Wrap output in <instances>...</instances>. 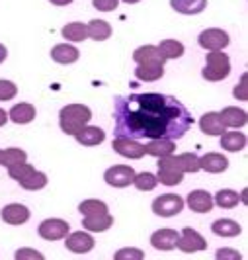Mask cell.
Instances as JSON below:
<instances>
[{"instance_id": "cell-9", "label": "cell", "mask_w": 248, "mask_h": 260, "mask_svg": "<svg viewBox=\"0 0 248 260\" xmlns=\"http://www.w3.org/2000/svg\"><path fill=\"white\" fill-rule=\"evenodd\" d=\"M38 233L45 241H59V239H65L66 235L70 233V225L63 219H45V221L40 223Z\"/></svg>"}, {"instance_id": "cell-6", "label": "cell", "mask_w": 248, "mask_h": 260, "mask_svg": "<svg viewBox=\"0 0 248 260\" xmlns=\"http://www.w3.org/2000/svg\"><path fill=\"white\" fill-rule=\"evenodd\" d=\"M197 41H199V45H201L203 49H207V51H223V49L231 43L229 34L219 29V27L203 29V31L199 34V39H197Z\"/></svg>"}, {"instance_id": "cell-7", "label": "cell", "mask_w": 248, "mask_h": 260, "mask_svg": "<svg viewBox=\"0 0 248 260\" xmlns=\"http://www.w3.org/2000/svg\"><path fill=\"white\" fill-rule=\"evenodd\" d=\"M176 247L180 248L182 252H199V250H205L207 248V241L197 233L196 229L192 227H184L182 233L178 235V241H176Z\"/></svg>"}, {"instance_id": "cell-19", "label": "cell", "mask_w": 248, "mask_h": 260, "mask_svg": "<svg viewBox=\"0 0 248 260\" xmlns=\"http://www.w3.org/2000/svg\"><path fill=\"white\" fill-rule=\"evenodd\" d=\"M114 225V217L105 211V213H94V215H84L82 219V227L88 229L92 233H102L108 231Z\"/></svg>"}, {"instance_id": "cell-33", "label": "cell", "mask_w": 248, "mask_h": 260, "mask_svg": "<svg viewBox=\"0 0 248 260\" xmlns=\"http://www.w3.org/2000/svg\"><path fill=\"white\" fill-rule=\"evenodd\" d=\"M20 186H22L24 190H27V192L41 190V188L47 186V174H45V172H40V170H33L24 182H20Z\"/></svg>"}, {"instance_id": "cell-23", "label": "cell", "mask_w": 248, "mask_h": 260, "mask_svg": "<svg viewBox=\"0 0 248 260\" xmlns=\"http://www.w3.org/2000/svg\"><path fill=\"white\" fill-rule=\"evenodd\" d=\"M75 139L84 147H94V145H100L105 139V133L100 127H94V125H84L80 131L75 133Z\"/></svg>"}, {"instance_id": "cell-17", "label": "cell", "mask_w": 248, "mask_h": 260, "mask_svg": "<svg viewBox=\"0 0 248 260\" xmlns=\"http://www.w3.org/2000/svg\"><path fill=\"white\" fill-rule=\"evenodd\" d=\"M178 235L180 233L174 229H158L151 235V245L157 250H172V248H176Z\"/></svg>"}, {"instance_id": "cell-5", "label": "cell", "mask_w": 248, "mask_h": 260, "mask_svg": "<svg viewBox=\"0 0 248 260\" xmlns=\"http://www.w3.org/2000/svg\"><path fill=\"white\" fill-rule=\"evenodd\" d=\"M135 169L127 167V165H114L104 172V180L114 188H127L133 184L135 178Z\"/></svg>"}, {"instance_id": "cell-34", "label": "cell", "mask_w": 248, "mask_h": 260, "mask_svg": "<svg viewBox=\"0 0 248 260\" xmlns=\"http://www.w3.org/2000/svg\"><path fill=\"white\" fill-rule=\"evenodd\" d=\"M164 75V67H141L137 65L135 69V77L145 82H155Z\"/></svg>"}, {"instance_id": "cell-36", "label": "cell", "mask_w": 248, "mask_h": 260, "mask_svg": "<svg viewBox=\"0 0 248 260\" xmlns=\"http://www.w3.org/2000/svg\"><path fill=\"white\" fill-rule=\"evenodd\" d=\"M33 165H29V162H16V165H12V167H8V176L12 178V180H16V182H24L27 176L33 172Z\"/></svg>"}, {"instance_id": "cell-10", "label": "cell", "mask_w": 248, "mask_h": 260, "mask_svg": "<svg viewBox=\"0 0 248 260\" xmlns=\"http://www.w3.org/2000/svg\"><path fill=\"white\" fill-rule=\"evenodd\" d=\"M112 149L118 155L125 156V158H141L145 156V145L139 143V139H131V137H116Z\"/></svg>"}, {"instance_id": "cell-20", "label": "cell", "mask_w": 248, "mask_h": 260, "mask_svg": "<svg viewBox=\"0 0 248 260\" xmlns=\"http://www.w3.org/2000/svg\"><path fill=\"white\" fill-rule=\"evenodd\" d=\"M227 167H229V160L221 153H207V155H203L199 158V170H205V172H211V174L225 172Z\"/></svg>"}, {"instance_id": "cell-22", "label": "cell", "mask_w": 248, "mask_h": 260, "mask_svg": "<svg viewBox=\"0 0 248 260\" xmlns=\"http://www.w3.org/2000/svg\"><path fill=\"white\" fill-rule=\"evenodd\" d=\"M221 147L223 151H229V153H238L246 147V135L242 131H225L221 135Z\"/></svg>"}, {"instance_id": "cell-41", "label": "cell", "mask_w": 248, "mask_h": 260, "mask_svg": "<svg viewBox=\"0 0 248 260\" xmlns=\"http://www.w3.org/2000/svg\"><path fill=\"white\" fill-rule=\"evenodd\" d=\"M16 260H43V254L33 248H20L16 252Z\"/></svg>"}, {"instance_id": "cell-46", "label": "cell", "mask_w": 248, "mask_h": 260, "mask_svg": "<svg viewBox=\"0 0 248 260\" xmlns=\"http://www.w3.org/2000/svg\"><path fill=\"white\" fill-rule=\"evenodd\" d=\"M51 4H55V6H66V4H70L73 0H49Z\"/></svg>"}, {"instance_id": "cell-3", "label": "cell", "mask_w": 248, "mask_h": 260, "mask_svg": "<svg viewBox=\"0 0 248 260\" xmlns=\"http://www.w3.org/2000/svg\"><path fill=\"white\" fill-rule=\"evenodd\" d=\"M229 73H231L229 55L223 51H209L205 57V67L201 71L203 78L209 82H219V80L229 77Z\"/></svg>"}, {"instance_id": "cell-45", "label": "cell", "mask_w": 248, "mask_h": 260, "mask_svg": "<svg viewBox=\"0 0 248 260\" xmlns=\"http://www.w3.org/2000/svg\"><path fill=\"white\" fill-rule=\"evenodd\" d=\"M8 57V51H6V47L0 43V63H4V59Z\"/></svg>"}, {"instance_id": "cell-40", "label": "cell", "mask_w": 248, "mask_h": 260, "mask_svg": "<svg viewBox=\"0 0 248 260\" xmlns=\"http://www.w3.org/2000/svg\"><path fill=\"white\" fill-rule=\"evenodd\" d=\"M246 78H248V75H246V73H242V77H240V82L236 84V86H235V92H233V94H235L236 100H242V102H244V100H248Z\"/></svg>"}, {"instance_id": "cell-43", "label": "cell", "mask_w": 248, "mask_h": 260, "mask_svg": "<svg viewBox=\"0 0 248 260\" xmlns=\"http://www.w3.org/2000/svg\"><path fill=\"white\" fill-rule=\"evenodd\" d=\"M215 256L217 260H240V252H236L233 248H219Z\"/></svg>"}, {"instance_id": "cell-28", "label": "cell", "mask_w": 248, "mask_h": 260, "mask_svg": "<svg viewBox=\"0 0 248 260\" xmlns=\"http://www.w3.org/2000/svg\"><path fill=\"white\" fill-rule=\"evenodd\" d=\"M86 31H88V38H92L94 41H105L112 36V26L104 20H92L90 24H86Z\"/></svg>"}, {"instance_id": "cell-15", "label": "cell", "mask_w": 248, "mask_h": 260, "mask_svg": "<svg viewBox=\"0 0 248 260\" xmlns=\"http://www.w3.org/2000/svg\"><path fill=\"white\" fill-rule=\"evenodd\" d=\"M221 121L225 123V127H231V129H240L248 123V116L242 108H235V106H229V108H223V112H219Z\"/></svg>"}, {"instance_id": "cell-8", "label": "cell", "mask_w": 248, "mask_h": 260, "mask_svg": "<svg viewBox=\"0 0 248 260\" xmlns=\"http://www.w3.org/2000/svg\"><path fill=\"white\" fill-rule=\"evenodd\" d=\"M157 180L164 186H178L184 180V172L176 169V165L172 162V156H162L158 158V174Z\"/></svg>"}, {"instance_id": "cell-21", "label": "cell", "mask_w": 248, "mask_h": 260, "mask_svg": "<svg viewBox=\"0 0 248 260\" xmlns=\"http://www.w3.org/2000/svg\"><path fill=\"white\" fill-rule=\"evenodd\" d=\"M199 129L203 131L205 135H223L225 133V123L221 121L219 112H207L203 114L199 119Z\"/></svg>"}, {"instance_id": "cell-13", "label": "cell", "mask_w": 248, "mask_h": 260, "mask_svg": "<svg viewBox=\"0 0 248 260\" xmlns=\"http://www.w3.org/2000/svg\"><path fill=\"white\" fill-rule=\"evenodd\" d=\"M29 215H31L29 209L22 204H8L0 211L2 221L8 223V225H24L26 221H29Z\"/></svg>"}, {"instance_id": "cell-27", "label": "cell", "mask_w": 248, "mask_h": 260, "mask_svg": "<svg viewBox=\"0 0 248 260\" xmlns=\"http://www.w3.org/2000/svg\"><path fill=\"white\" fill-rule=\"evenodd\" d=\"M211 231L217 237H236L242 233V227L233 219H217L211 225Z\"/></svg>"}, {"instance_id": "cell-14", "label": "cell", "mask_w": 248, "mask_h": 260, "mask_svg": "<svg viewBox=\"0 0 248 260\" xmlns=\"http://www.w3.org/2000/svg\"><path fill=\"white\" fill-rule=\"evenodd\" d=\"M188 208L192 209V211H196V213H209L211 208L215 206L213 204V196L205 192V190H194V192H190L188 194Z\"/></svg>"}, {"instance_id": "cell-31", "label": "cell", "mask_w": 248, "mask_h": 260, "mask_svg": "<svg viewBox=\"0 0 248 260\" xmlns=\"http://www.w3.org/2000/svg\"><path fill=\"white\" fill-rule=\"evenodd\" d=\"M238 202H240V196L236 194L235 190H219L213 196V204L223 209L235 208V206H238Z\"/></svg>"}, {"instance_id": "cell-24", "label": "cell", "mask_w": 248, "mask_h": 260, "mask_svg": "<svg viewBox=\"0 0 248 260\" xmlns=\"http://www.w3.org/2000/svg\"><path fill=\"white\" fill-rule=\"evenodd\" d=\"M8 117L18 125H26V123H31L36 119V108L29 102H20L10 110Z\"/></svg>"}, {"instance_id": "cell-18", "label": "cell", "mask_w": 248, "mask_h": 260, "mask_svg": "<svg viewBox=\"0 0 248 260\" xmlns=\"http://www.w3.org/2000/svg\"><path fill=\"white\" fill-rule=\"evenodd\" d=\"M176 151V141L174 139H149L145 145V155H151L155 158L168 156Z\"/></svg>"}, {"instance_id": "cell-1", "label": "cell", "mask_w": 248, "mask_h": 260, "mask_svg": "<svg viewBox=\"0 0 248 260\" xmlns=\"http://www.w3.org/2000/svg\"><path fill=\"white\" fill-rule=\"evenodd\" d=\"M114 133L131 139H180L192 127V114L168 94H127L114 102Z\"/></svg>"}, {"instance_id": "cell-42", "label": "cell", "mask_w": 248, "mask_h": 260, "mask_svg": "<svg viewBox=\"0 0 248 260\" xmlns=\"http://www.w3.org/2000/svg\"><path fill=\"white\" fill-rule=\"evenodd\" d=\"M92 4H94V8L100 10V12H112V10L118 8L119 0H92Z\"/></svg>"}, {"instance_id": "cell-44", "label": "cell", "mask_w": 248, "mask_h": 260, "mask_svg": "<svg viewBox=\"0 0 248 260\" xmlns=\"http://www.w3.org/2000/svg\"><path fill=\"white\" fill-rule=\"evenodd\" d=\"M6 121H8V114L0 108V127H2V125H6Z\"/></svg>"}, {"instance_id": "cell-16", "label": "cell", "mask_w": 248, "mask_h": 260, "mask_svg": "<svg viewBox=\"0 0 248 260\" xmlns=\"http://www.w3.org/2000/svg\"><path fill=\"white\" fill-rule=\"evenodd\" d=\"M79 49L70 43H59L51 49V59L59 65H73V63L79 61Z\"/></svg>"}, {"instance_id": "cell-32", "label": "cell", "mask_w": 248, "mask_h": 260, "mask_svg": "<svg viewBox=\"0 0 248 260\" xmlns=\"http://www.w3.org/2000/svg\"><path fill=\"white\" fill-rule=\"evenodd\" d=\"M27 158V153L24 149H18V147H10V149H4L2 156H0V165L2 167H12L16 162H24Z\"/></svg>"}, {"instance_id": "cell-2", "label": "cell", "mask_w": 248, "mask_h": 260, "mask_svg": "<svg viewBox=\"0 0 248 260\" xmlns=\"http://www.w3.org/2000/svg\"><path fill=\"white\" fill-rule=\"evenodd\" d=\"M92 119V110L84 104H68L59 112V125L66 135H75Z\"/></svg>"}, {"instance_id": "cell-12", "label": "cell", "mask_w": 248, "mask_h": 260, "mask_svg": "<svg viewBox=\"0 0 248 260\" xmlns=\"http://www.w3.org/2000/svg\"><path fill=\"white\" fill-rule=\"evenodd\" d=\"M133 59L141 67H164V63H166V59L158 51L157 45H143V47L135 49Z\"/></svg>"}, {"instance_id": "cell-26", "label": "cell", "mask_w": 248, "mask_h": 260, "mask_svg": "<svg viewBox=\"0 0 248 260\" xmlns=\"http://www.w3.org/2000/svg\"><path fill=\"white\" fill-rule=\"evenodd\" d=\"M172 8L180 14H199L207 8V0H170Z\"/></svg>"}, {"instance_id": "cell-47", "label": "cell", "mask_w": 248, "mask_h": 260, "mask_svg": "<svg viewBox=\"0 0 248 260\" xmlns=\"http://www.w3.org/2000/svg\"><path fill=\"white\" fill-rule=\"evenodd\" d=\"M123 2H127V4H137V2H141V0H123Z\"/></svg>"}, {"instance_id": "cell-48", "label": "cell", "mask_w": 248, "mask_h": 260, "mask_svg": "<svg viewBox=\"0 0 248 260\" xmlns=\"http://www.w3.org/2000/svg\"><path fill=\"white\" fill-rule=\"evenodd\" d=\"M0 156H2V149H0Z\"/></svg>"}, {"instance_id": "cell-37", "label": "cell", "mask_w": 248, "mask_h": 260, "mask_svg": "<svg viewBox=\"0 0 248 260\" xmlns=\"http://www.w3.org/2000/svg\"><path fill=\"white\" fill-rule=\"evenodd\" d=\"M79 211L82 215H94V213H105L108 211V204L102 200H84L80 202Z\"/></svg>"}, {"instance_id": "cell-38", "label": "cell", "mask_w": 248, "mask_h": 260, "mask_svg": "<svg viewBox=\"0 0 248 260\" xmlns=\"http://www.w3.org/2000/svg\"><path fill=\"white\" fill-rule=\"evenodd\" d=\"M116 260H143L145 258V252L139 250V248H121L116 252Z\"/></svg>"}, {"instance_id": "cell-39", "label": "cell", "mask_w": 248, "mask_h": 260, "mask_svg": "<svg viewBox=\"0 0 248 260\" xmlns=\"http://www.w3.org/2000/svg\"><path fill=\"white\" fill-rule=\"evenodd\" d=\"M18 94V88L12 80H0V100H12L14 96Z\"/></svg>"}, {"instance_id": "cell-29", "label": "cell", "mask_w": 248, "mask_h": 260, "mask_svg": "<svg viewBox=\"0 0 248 260\" xmlns=\"http://www.w3.org/2000/svg\"><path fill=\"white\" fill-rule=\"evenodd\" d=\"M63 38H65L66 41H75V43L84 41V39L88 38L86 24H82V22H70V24H66V26L63 27Z\"/></svg>"}, {"instance_id": "cell-4", "label": "cell", "mask_w": 248, "mask_h": 260, "mask_svg": "<svg viewBox=\"0 0 248 260\" xmlns=\"http://www.w3.org/2000/svg\"><path fill=\"white\" fill-rule=\"evenodd\" d=\"M184 209V200L178 194H164L158 196L157 200L153 202V211L157 213L158 217H172L182 213Z\"/></svg>"}, {"instance_id": "cell-30", "label": "cell", "mask_w": 248, "mask_h": 260, "mask_svg": "<svg viewBox=\"0 0 248 260\" xmlns=\"http://www.w3.org/2000/svg\"><path fill=\"white\" fill-rule=\"evenodd\" d=\"M158 51L162 53V57L168 61V59H178L184 55V45L176 39H164L160 41V45H157Z\"/></svg>"}, {"instance_id": "cell-11", "label": "cell", "mask_w": 248, "mask_h": 260, "mask_svg": "<svg viewBox=\"0 0 248 260\" xmlns=\"http://www.w3.org/2000/svg\"><path fill=\"white\" fill-rule=\"evenodd\" d=\"M65 247L70 250V252H75V254H86V252H90L94 245H96V241H94V237L90 233H86V231H75V233L66 235L65 237Z\"/></svg>"}, {"instance_id": "cell-35", "label": "cell", "mask_w": 248, "mask_h": 260, "mask_svg": "<svg viewBox=\"0 0 248 260\" xmlns=\"http://www.w3.org/2000/svg\"><path fill=\"white\" fill-rule=\"evenodd\" d=\"M133 184H135V188L141 190V192H151V190H155L158 186V180L153 172H141V174H135Z\"/></svg>"}, {"instance_id": "cell-25", "label": "cell", "mask_w": 248, "mask_h": 260, "mask_svg": "<svg viewBox=\"0 0 248 260\" xmlns=\"http://www.w3.org/2000/svg\"><path fill=\"white\" fill-rule=\"evenodd\" d=\"M172 162L176 165V169L182 170L184 174L186 172H197L199 170V156L196 153H182V155H174L172 153Z\"/></svg>"}]
</instances>
